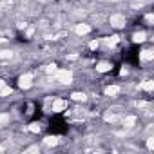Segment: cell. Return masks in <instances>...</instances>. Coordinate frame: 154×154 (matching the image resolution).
I'll list each match as a JSON object with an SVG mask.
<instances>
[{
	"instance_id": "cell-1",
	"label": "cell",
	"mask_w": 154,
	"mask_h": 154,
	"mask_svg": "<svg viewBox=\"0 0 154 154\" xmlns=\"http://www.w3.org/2000/svg\"><path fill=\"white\" fill-rule=\"evenodd\" d=\"M122 107H111V109H107V112L103 114V118H105V122H109V123H114L120 116H122Z\"/></svg>"
},
{
	"instance_id": "cell-2",
	"label": "cell",
	"mask_w": 154,
	"mask_h": 154,
	"mask_svg": "<svg viewBox=\"0 0 154 154\" xmlns=\"http://www.w3.org/2000/svg\"><path fill=\"white\" fill-rule=\"evenodd\" d=\"M56 80L60 84H71L72 82V72L71 71H56Z\"/></svg>"
},
{
	"instance_id": "cell-3",
	"label": "cell",
	"mask_w": 154,
	"mask_h": 154,
	"mask_svg": "<svg viewBox=\"0 0 154 154\" xmlns=\"http://www.w3.org/2000/svg\"><path fill=\"white\" fill-rule=\"evenodd\" d=\"M18 85H20V89H29L33 85V74H22L18 80Z\"/></svg>"
},
{
	"instance_id": "cell-4",
	"label": "cell",
	"mask_w": 154,
	"mask_h": 154,
	"mask_svg": "<svg viewBox=\"0 0 154 154\" xmlns=\"http://www.w3.org/2000/svg\"><path fill=\"white\" fill-rule=\"evenodd\" d=\"M111 26L112 27H123L125 26V17L123 15H112L111 17Z\"/></svg>"
},
{
	"instance_id": "cell-5",
	"label": "cell",
	"mask_w": 154,
	"mask_h": 154,
	"mask_svg": "<svg viewBox=\"0 0 154 154\" xmlns=\"http://www.w3.org/2000/svg\"><path fill=\"white\" fill-rule=\"evenodd\" d=\"M15 58L13 51H0V63H9Z\"/></svg>"
},
{
	"instance_id": "cell-6",
	"label": "cell",
	"mask_w": 154,
	"mask_h": 154,
	"mask_svg": "<svg viewBox=\"0 0 154 154\" xmlns=\"http://www.w3.org/2000/svg\"><path fill=\"white\" fill-rule=\"evenodd\" d=\"M152 58H154V51H150V49H145V51L140 53V60L141 62H150Z\"/></svg>"
},
{
	"instance_id": "cell-7",
	"label": "cell",
	"mask_w": 154,
	"mask_h": 154,
	"mask_svg": "<svg viewBox=\"0 0 154 154\" xmlns=\"http://www.w3.org/2000/svg\"><path fill=\"white\" fill-rule=\"evenodd\" d=\"M74 31H76V35H87L89 31H91V26H87V24H78L74 27Z\"/></svg>"
},
{
	"instance_id": "cell-8",
	"label": "cell",
	"mask_w": 154,
	"mask_h": 154,
	"mask_svg": "<svg viewBox=\"0 0 154 154\" xmlns=\"http://www.w3.org/2000/svg\"><path fill=\"white\" fill-rule=\"evenodd\" d=\"M67 107V103L63 102V100H56L54 103H53V112H60V111H63Z\"/></svg>"
},
{
	"instance_id": "cell-9",
	"label": "cell",
	"mask_w": 154,
	"mask_h": 154,
	"mask_svg": "<svg viewBox=\"0 0 154 154\" xmlns=\"http://www.w3.org/2000/svg\"><path fill=\"white\" fill-rule=\"evenodd\" d=\"M111 63L109 62H100L98 65H96V71H100V72H107V71H111Z\"/></svg>"
},
{
	"instance_id": "cell-10",
	"label": "cell",
	"mask_w": 154,
	"mask_h": 154,
	"mask_svg": "<svg viewBox=\"0 0 154 154\" xmlns=\"http://www.w3.org/2000/svg\"><path fill=\"white\" fill-rule=\"evenodd\" d=\"M134 123H136V116H125L123 118V127L125 129H131Z\"/></svg>"
},
{
	"instance_id": "cell-11",
	"label": "cell",
	"mask_w": 154,
	"mask_h": 154,
	"mask_svg": "<svg viewBox=\"0 0 154 154\" xmlns=\"http://www.w3.org/2000/svg\"><path fill=\"white\" fill-rule=\"evenodd\" d=\"M103 44H105L107 47H114V45L118 44V36H107V38L103 40Z\"/></svg>"
},
{
	"instance_id": "cell-12",
	"label": "cell",
	"mask_w": 154,
	"mask_h": 154,
	"mask_svg": "<svg viewBox=\"0 0 154 154\" xmlns=\"http://www.w3.org/2000/svg\"><path fill=\"white\" fill-rule=\"evenodd\" d=\"M118 93H120V87H116V85H111V87L105 89V94L107 96H116Z\"/></svg>"
},
{
	"instance_id": "cell-13",
	"label": "cell",
	"mask_w": 154,
	"mask_h": 154,
	"mask_svg": "<svg viewBox=\"0 0 154 154\" xmlns=\"http://www.w3.org/2000/svg\"><path fill=\"white\" fill-rule=\"evenodd\" d=\"M44 143H45L47 147H53V145L58 143V136H47V138L44 140Z\"/></svg>"
},
{
	"instance_id": "cell-14",
	"label": "cell",
	"mask_w": 154,
	"mask_h": 154,
	"mask_svg": "<svg viewBox=\"0 0 154 154\" xmlns=\"http://www.w3.org/2000/svg\"><path fill=\"white\" fill-rule=\"evenodd\" d=\"M140 87H141L143 91H152V89H154V82H152V80H145Z\"/></svg>"
},
{
	"instance_id": "cell-15",
	"label": "cell",
	"mask_w": 154,
	"mask_h": 154,
	"mask_svg": "<svg viewBox=\"0 0 154 154\" xmlns=\"http://www.w3.org/2000/svg\"><path fill=\"white\" fill-rule=\"evenodd\" d=\"M71 98H72L74 102H85V98H87V96H85L84 93H72V94H71Z\"/></svg>"
},
{
	"instance_id": "cell-16",
	"label": "cell",
	"mask_w": 154,
	"mask_h": 154,
	"mask_svg": "<svg viewBox=\"0 0 154 154\" xmlns=\"http://www.w3.org/2000/svg\"><path fill=\"white\" fill-rule=\"evenodd\" d=\"M132 40H134L136 44L143 42V40H145V33H134V35H132Z\"/></svg>"
},
{
	"instance_id": "cell-17",
	"label": "cell",
	"mask_w": 154,
	"mask_h": 154,
	"mask_svg": "<svg viewBox=\"0 0 154 154\" xmlns=\"http://www.w3.org/2000/svg\"><path fill=\"white\" fill-rule=\"evenodd\" d=\"M40 129H42L40 123H31V125H29V131H31V132H40Z\"/></svg>"
},
{
	"instance_id": "cell-18",
	"label": "cell",
	"mask_w": 154,
	"mask_h": 154,
	"mask_svg": "<svg viewBox=\"0 0 154 154\" xmlns=\"http://www.w3.org/2000/svg\"><path fill=\"white\" fill-rule=\"evenodd\" d=\"M8 94H11V87H8V85H6L2 91H0V96H8Z\"/></svg>"
},
{
	"instance_id": "cell-19",
	"label": "cell",
	"mask_w": 154,
	"mask_h": 154,
	"mask_svg": "<svg viewBox=\"0 0 154 154\" xmlns=\"http://www.w3.org/2000/svg\"><path fill=\"white\" fill-rule=\"evenodd\" d=\"M45 71H47V72H53V74H54V72H56L58 69H56V65H54V63H51V65H47V67H45Z\"/></svg>"
},
{
	"instance_id": "cell-20",
	"label": "cell",
	"mask_w": 154,
	"mask_h": 154,
	"mask_svg": "<svg viewBox=\"0 0 154 154\" xmlns=\"http://www.w3.org/2000/svg\"><path fill=\"white\" fill-rule=\"evenodd\" d=\"M145 20H147V24H149V26H152V22H154V17H152V13H149V15L145 17Z\"/></svg>"
},
{
	"instance_id": "cell-21",
	"label": "cell",
	"mask_w": 154,
	"mask_h": 154,
	"mask_svg": "<svg viewBox=\"0 0 154 154\" xmlns=\"http://www.w3.org/2000/svg\"><path fill=\"white\" fill-rule=\"evenodd\" d=\"M8 120H9V116H8V114H0V125H4Z\"/></svg>"
},
{
	"instance_id": "cell-22",
	"label": "cell",
	"mask_w": 154,
	"mask_h": 154,
	"mask_svg": "<svg viewBox=\"0 0 154 154\" xmlns=\"http://www.w3.org/2000/svg\"><path fill=\"white\" fill-rule=\"evenodd\" d=\"M147 147H149L150 150L154 149V138H149V140H147Z\"/></svg>"
},
{
	"instance_id": "cell-23",
	"label": "cell",
	"mask_w": 154,
	"mask_h": 154,
	"mask_svg": "<svg viewBox=\"0 0 154 154\" xmlns=\"http://www.w3.org/2000/svg\"><path fill=\"white\" fill-rule=\"evenodd\" d=\"M98 45H100V44H98V40H93V42L89 44V47H91V49H96Z\"/></svg>"
},
{
	"instance_id": "cell-24",
	"label": "cell",
	"mask_w": 154,
	"mask_h": 154,
	"mask_svg": "<svg viewBox=\"0 0 154 154\" xmlns=\"http://www.w3.org/2000/svg\"><path fill=\"white\" fill-rule=\"evenodd\" d=\"M31 152H38V147H31V149L26 150V154H31Z\"/></svg>"
},
{
	"instance_id": "cell-25",
	"label": "cell",
	"mask_w": 154,
	"mask_h": 154,
	"mask_svg": "<svg viewBox=\"0 0 154 154\" xmlns=\"http://www.w3.org/2000/svg\"><path fill=\"white\" fill-rule=\"evenodd\" d=\"M4 87H6V82H4V80H0V91H2Z\"/></svg>"
},
{
	"instance_id": "cell-26",
	"label": "cell",
	"mask_w": 154,
	"mask_h": 154,
	"mask_svg": "<svg viewBox=\"0 0 154 154\" xmlns=\"http://www.w3.org/2000/svg\"><path fill=\"white\" fill-rule=\"evenodd\" d=\"M40 2H45V0H40Z\"/></svg>"
}]
</instances>
